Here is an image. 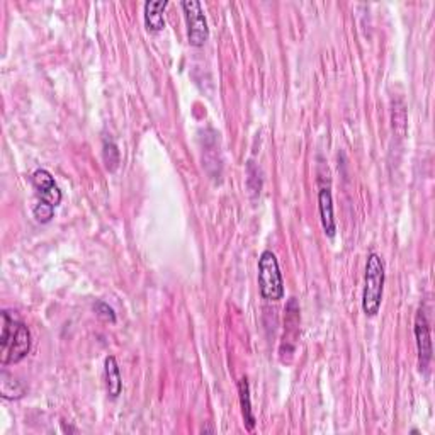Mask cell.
<instances>
[{"mask_svg":"<svg viewBox=\"0 0 435 435\" xmlns=\"http://www.w3.org/2000/svg\"><path fill=\"white\" fill-rule=\"evenodd\" d=\"M31 350V331L26 323L9 311H2V335H0V362L2 366L21 362Z\"/></svg>","mask_w":435,"mask_h":435,"instance_id":"6da1fadb","label":"cell"},{"mask_svg":"<svg viewBox=\"0 0 435 435\" xmlns=\"http://www.w3.org/2000/svg\"><path fill=\"white\" fill-rule=\"evenodd\" d=\"M383 291H385V262H383L381 255L371 252L367 255L362 292V310L367 316H376L379 313Z\"/></svg>","mask_w":435,"mask_h":435,"instance_id":"7a4b0ae2","label":"cell"},{"mask_svg":"<svg viewBox=\"0 0 435 435\" xmlns=\"http://www.w3.org/2000/svg\"><path fill=\"white\" fill-rule=\"evenodd\" d=\"M259 290L267 301H279L284 298V279L278 257L271 250H264L259 257Z\"/></svg>","mask_w":435,"mask_h":435,"instance_id":"3957f363","label":"cell"},{"mask_svg":"<svg viewBox=\"0 0 435 435\" xmlns=\"http://www.w3.org/2000/svg\"><path fill=\"white\" fill-rule=\"evenodd\" d=\"M185 22H187V38L192 46H203L209 38V27L203 6L197 0H184L182 2Z\"/></svg>","mask_w":435,"mask_h":435,"instance_id":"277c9868","label":"cell"},{"mask_svg":"<svg viewBox=\"0 0 435 435\" xmlns=\"http://www.w3.org/2000/svg\"><path fill=\"white\" fill-rule=\"evenodd\" d=\"M415 338H417L418 350V367L420 373H425L429 369L430 361H432V337H430V325L427 320L425 311L418 310L415 316Z\"/></svg>","mask_w":435,"mask_h":435,"instance_id":"5b68a950","label":"cell"},{"mask_svg":"<svg viewBox=\"0 0 435 435\" xmlns=\"http://www.w3.org/2000/svg\"><path fill=\"white\" fill-rule=\"evenodd\" d=\"M33 184L38 189V192L41 194L43 201H48L50 204H53L57 208L62 203V191L58 189L55 177L51 176L46 169H36L33 173Z\"/></svg>","mask_w":435,"mask_h":435,"instance_id":"8992f818","label":"cell"},{"mask_svg":"<svg viewBox=\"0 0 435 435\" xmlns=\"http://www.w3.org/2000/svg\"><path fill=\"white\" fill-rule=\"evenodd\" d=\"M318 208H320V218H322V227L325 230L327 236L334 238L337 233V221H335L334 215V199H331L330 189L323 187L318 192Z\"/></svg>","mask_w":435,"mask_h":435,"instance_id":"52a82bcc","label":"cell"},{"mask_svg":"<svg viewBox=\"0 0 435 435\" xmlns=\"http://www.w3.org/2000/svg\"><path fill=\"white\" fill-rule=\"evenodd\" d=\"M169 2L167 0H148L143 7V15H145V24L148 27V31H162L165 26L164 13L167 9Z\"/></svg>","mask_w":435,"mask_h":435,"instance_id":"ba28073f","label":"cell"},{"mask_svg":"<svg viewBox=\"0 0 435 435\" xmlns=\"http://www.w3.org/2000/svg\"><path fill=\"white\" fill-rule=\"evenodd\" d=\"M284 338L283 345H286L287 342H292V345L296 343V337H298L299 330V304L296 301V298H291L286 304V318H284Z\"/></svg>","mask_w":435,"mask_h":435,"instance_id":"9c48e42d","label":"cell"},{"mask_svg":"<svg viewBox=\"0 0 435 435\" xmlns=\"http://www.w3.org/2000/svg\"><path fill=\"white\" fill-rule=\"evenodd\" d=\"M238 397H240V406H242L243 423L245 429L252 432L255 427V415L254 408H252V398H250V386H248V379L242 378L238 383Z\"/></svg>","mask_w":435,"mask_h":435,"instance_id":"30bf717a","label":"cell"},{"mask_svg":"<svg viewBox=\"0 0 435 435\" xmlns=\"http://www.w3.org/2000/svg\"><path fill=\"white\" fill-rule=\"evenodd\" d=\"M104 367H106V385H108V393L110 398L116 399L122 391V378L116 357H114V355H109V357L106 359Z\"/></svg>","mask_w":435,"mask_h":435,"instance_id":"8fae6325","label":"cell"},{"mask_svg":"<svg viewBox=\"0 0 435 435\" xmlns=\"http://www.w3.org/2000/svg\"><path fill=\"white\" fill-rule=\"evenodd\" d=\"M0 394L3 399H21L26 394V387L3 369L0 374Z\"/></svg>","mask_w":435,"mask_h":435,"instance_id":"7c38bea8","label":"cell"},{"mask_svg":"<svg viewBox=\"0 0 435 435\" xmlns=\"http://www.w3.org/2000/svg\"><path fill=\"white\" fill-rule=\"evenodd\" d=\"M102 158H104L106 169L109 172H114L120 167V150H117V145L113 140H108V138H106L104 146H102Z\"/></svg>","mask_w":435,"mask_h":435,"instance_id":"4fadbf2b","label":"cell"},{"mask_svg":"<svg viewBox=\"0 0 435 435\" xmlns=\"http://www.w3.org/2000/svg\"><path fill=\"white\" fill-rule=\"evenodd\" d=\"M33 215H34V218H36V221H39V223H50V221L53 220V215H55V206L50 204L48 201L39 199L38 204L34 206Z\"/></svg>","mask_w":435,"mask_h":435,"instance_id":"5bb4252c","label":"cell"},{"mask_svg":"<svg viewBox=\"0 0 435 435\" xmlns=\"http://www.w3.org/2000/svg\"><path fill=\"white\" fill-rule=\"evenodd\" d=\"M94 310H96L99 318L104 320V322H110V323L116 322V313H114V310L109 306L108 303L99 301L96 303V306H94Z\"/></svg>","mask_w":435,"mask_h":435,"instance_id":"9a60e30c","label":"cell"}]
</instances>
